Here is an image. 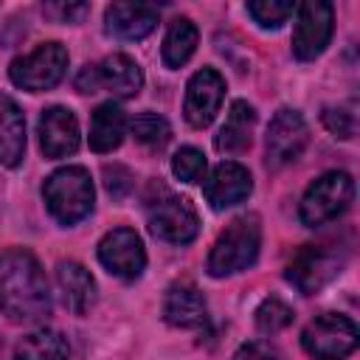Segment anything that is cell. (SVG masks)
I'll return each instance as SVG.
<instances>
[{
	"label": "cell",
	"mask_w": 360,
	"mask_h": 360,
	"mask_svg": "<svg viewBox=\"0 0 360 360\" xmlns=\"http://www.w3.org/2000/svg\"><path fill=\"white\" fill-rule=\"evenodd\" d=\"M98 262L110 276L135 281L146 267V250L141 236L132 228H112L98 242Z\"/></svg>",
	"instance_id": "cell-11"
},
{
	"label": "cell",
	"mask_w": 360,
	"mask_h": 360,
	"mask_svg": "<svg viewBox=\"0 0 360 360\" xmlns=\"http://www.w3.org/2000/svg\"><path fill=\"white\" fill-rule=\"evenodd\" d=\"M42 11L59 22H82L90 6L87 3H51V6H42Z\"/></svg>",
	"instance_id": "cell-30"
},
{
	"label": "cell",
	"mask_w": 360,
	"mask_h": 360,
	"mask_svg": "<svg viewBox=\"0 0 360 360\" xmlns=\"http://www.w3.org/2000/svg\"><path fill=\"white\" fill-rule=\"evenodd\" d=\"M205 169H208L205 155L200 149H194V146H183L172 158V172L183 183H202L205 180Z\"/></svg>",
	"instance_id": "cell-26"
},
{
	"label": "cell",
	"mask_w": 360,
	"mask_h": 360,
	"mask_svg": "<svg viewBox=\"0 0 360 360\" xmlns=\"http://www.w3.org/2000/svg\"><path fill=\"white\" fill-rule=\"evenodd\" d=\"M37 135H39V149L45 158H68L79 149V121L68 107H48L39 115L37 124Z\"/></svg>",
	"instance_id": "cell-14"
},
{
	"label": "cell",
	"mask_w": 360,
	"mask_h": 360,
	"mask_svg": "<svg viewBox=\"0 0 360 360\" xmlns=\"http://www.w3.org/2000/svg\"><path fill=\"white\" fill-rule=\"evenodd\" d=\"M25 155V115L17 101L0 93V166H20Z\"/></svg>",
	"instance_id": "cell-18"
},
{
	"label": "cell",
	"mask_w": 360,
	"mask_h": 360,
	"mask_svg": "<svg viewBox=\"0 0 360 360\" xmlns=\"http://www.w3.org/2000/svg\"><path fill=\"white\" fill-rule=\"evenodd\" d=\"M233 360H278V352L264 340H250L236 349Z\"/></svg>",
	"instance_id": "cell-31"
},
{
	"label": "cell",
	"mask_w": 360,
	"mask_h": 360,
	"mask_svg": "<svg viewBox=\"0 0 360 360\" xmlns=\"http://www.w3.org/2000/svg\"><path fill=\"white\" fill-rule=\"evenodd\" d=\"M135 177H132V172L127 169V166H121V163H107L104 166V186H107V191H110V197L112 200H124L129 191H132V183Z\"/></svg>",
	"instance_id": "cell-29"
},
{
	"label": "cell",
	"mask_w": 360,
	"mask_h": 360,
	"mask_svg": "<svg viewBox=\"0 0 360 360\" xmlns=\"http://www.w3.org/2000/svg\"><path fill=\"white\" fill-rule=\"evenodd\" d=\"M149 231L172 245H188L200 231V217L188 197H174L163 191L160 200L149 205Z\"/></svg>",
	"instance_id": "cell-9"
},
{
	"label": "cell",
	"mask_w": 360,
	"mask_h": 360,
	"mask_svg": "<svg viewBox=\"0 0 360 360\" xmlns=\"http://www.w3.org/2000/svg\"><path fill=\"white\" fill-rule=\"evenodd\" d=\"M163 318L177 329H202L208 323L202 292L191 281H174L163 295Z\"/></svg>",
	"instance_id": "cell-16"
},
{
	"label": "cell",
	"mask_w": 360,
	"mask_h": 360,
	"mask_svg": "<svg viewBox=\"0 0 360 360\" xmlns=\"http://www.w3.org/2000/svg\"><path fill=\"white\" fill-rule=\"evenodd\" d=\"M309 141L307 121L298 110H278L267 127V166L281 169L301 158Z\"/></svg>",
	"instance_id": "cell-12"
},
{
	"label": "cell",
	"mask_w": 360,
	"mask_h": 360,
	"mask_svg": "<svg viewBox=\"0 0 360 360\" xmlns=\"http://www.w3.org/2000/svg\"><path fill=\"white\" fill-rule=\"evenodd\" d=\"M68 338L56 329H34L14 346V360H68Z\"/></svg>",
	"instance_id": "cell-22"
},
{
	"label": "cell",
	"mask_w": 360,
	"mask_h": 360,
	"mask_svg": "<svg viewBox=\"0 0 360 360\" xmlns=\"http://www.w3.org/2000/svg\"><path fill=\"white\" fill-rule=\"evenodd\" d=\"M73 84L79 93H112L115 98H132L143 84V73L132 56L110 53L101 62L84 65Z\"/></svg>",
	"instance_id": "cell-4"
},
{
	"label": "cell",
	"mask_w": 360,
	"mask_h": 360,
	"mask_svg": "<svg viewBox=\"0 0 360 360\" xmlns=\"http://www.w3.org/2000/svg\"><path fill=\"white\" fill-rule=\"evenodd\" d=\"M343 267V259L335 250H326L321 245H304L287 264V281L304 292V295H315L321 292L332 278H338Z\"/></svg>",
	"instance_id": "cell-10"
},
{
	"label": "cell",
	"mask_w": 360,
	"mask_h": 360,
	"mask_svg": "<svg viewBox=\"0 0 360 360\" xmlns=\"http://www.w3.org/2000/svg\"><path fill=\"white\" fill-rule=\"evenodd\" d=\"M253 124H256V112L248 101L236 98L225 115V124L219 127L217 138H214V146L225 155H236V152H245L253 141Z\"/></svg>",
	"instance_id": "cell-20"
},
{
	"label": "cell",
	"mask_w": 360,
	"mask_h": 360,
	"mask_svg": "<svg viewBox=\"0 0 360 360\" xmlns=\"http://www.w3.org/2000/svg\"><path fill=\"white\" fill-rule=\"evenodd\" d=\"M68 73V48L62 42H42L28 56H17L8 68V79L28 93H45L56 87Z\"/></svg>",
	"instance_id": "cell-6"
},
{
	"label": "cell",
	"mask_w": 360,
	"mask_h": 360,
	"mask_svg": "<svg viewBox=\"0 0 360 360\" xmlns=\"http://www.w3.org/2000/svg\"><path fill=\"white\" fill-rule=\"evenodd\" d=\"M357 323L338 312H323L301 332V346L315 360H343L357 349Z\"/></svg>",
	"instance_id": "cell-7"
},
{
	"label": "cell",
	"mask_w": 360,
	"mask_h": 360,
	"mask_svg": "<svg viewBox=\"0 0 360 360\" xmlns=\"http://www.w3.org/2000/svg\"><path fill=\"white\" fill-rule=\"evenodd\" d=\"M158 25V8L143 3H110L104 11V31L115 39H143Z\"/></svg>",
	"instance_id": "cell-17"
},
{
	"label": "cell",
	"mask_w": 360,
	"mask_h": 360,
	"mask_svg": "<svg viewBox=\"0 0 360 360\" xmlns=\"http://www.w3.org/2000/svg\"><path fill=\"white\" fill-rule=\"evenodd\" d=\"M127 135V115L118 104L112 101H104L93 110V118H90V149L104 155V152H112L121 146Z\"/></svg>",
	"instance_id": "cell-21"
},
{
	"label": "cell",
	"mask_w": 360,
	"mask_h": 360,
	"mask_svg": "<svg viewBox=\"0 0 360 360\" xmlns=\"http://www.w3.org/2000/svg\"><path fill=\"white\" fill-rule=\"evenodd\" d=\"M197 39H200L197 25H194L188 17L172 20V25H169V31H166V37H163V48H160L166 68H183V65L194 56Z\"/></svg>",
	"instance_id": "cell-23"
},
{
	"label": "cell",
	"mask_w": 360,
	"mask_h": 360,
	"mask_svg": "<svg viewBox=\"0 0 360 360\" xmlns=\"http://www.w3.org/2000/svg\"><path fill=\"white\" fill-rule=\"evenodd\" d=\"M335 8L323 0H307L295 8V31H292V53L301 62L321 56L332 39Z\"/></svg>",
	"instance_id": "cell-8"
},
{
	"label": "cell",
	"mask_w": 360,
	"mask_h": 360,
	"mask_svg": "<svg viewBox=\"0 0 360 360\" xmlns=\"http://www.w3.org/2000/svg\"><path fill=\"white\" fill-rule=\"evenodd\" d=\"M222 98H225V79L214 68L197 70L186 84V101H183L186 121L194 129H205L219 112Z\"/></svg>",
	"instance_id": "cell-13"
},
{
	"label": "cell",
	"mask_w": 360,
	"mask_h": 360,
	"mask_svg": "<svg viewBox=\"0 0 360 360\" xmlns=\"http://www.w3.org/2000/svg\"><path fill=\"white\" fill-rule=\"evenodd\" d=\"M354 197V183L346 172H326L318 180L309 183V188L301 197L298 217L307 228H321L332 219H338Z\"/></svg>",
	"instance_id": "cell-5"
},
{
	"label": "cell",
	"mask_w": 360,
	"mask_h": 360,
	"mask_svg": "<svg viewBox=\"0 0 360 360\" xmlns=\"http://www.w3.org/2000/svg\"><path fill=\"white\" fill-rule=\"evenodd\" d=\"M42 200L59 225H76L93 211V180L84 166H62L42 183Z\"/></svg>",
	"instance_id": "cell-2"
},
{
	"label": "cell",
	"mask_w": 360,
	"mask_h": 360,
	"mask_svg": "<svg viewBox=\"0 0 360 360\" xmlns=\"http://www.w3.org/2000/svg\"><path fill=\"white\" fill-rule=\"evenodd\" d=\"M202 191H205V200L211 202L214 211H225V208L239 205L242 200H248V194L253 191V180H250V172L242 163L225 160L211 172Z\"/></svg>",
	"instance_id": "cell-15"
},
{
	"label": "cell",
	"mask_w": 360,
	"mask_h": 360,
	"mask_svg": "<svg viewBox=\"0 0 360 360\" xmlns=\"http://www.w3.org/2000/svg\"><path fill=\"white\" fill-rule=\"evenodd\" d=\"M129 129H132V138L149 149H163L172 138V127L163 115L158 112H138L132 121H129Z\"/></svg>",
	"instance_id": "cell-24"
},
{
	"label": "cell",
	"mask_w": 360,
	"mask_h": 360,
	"mask_svg": "<svg viewBox=\"0 0 360 360\" xmlns=\"http://www.w3.org/2000/svg\"><path fill=\"white\" fill-rule=\"evenodd\" d=\"M292 318H295V315H292V307L284 304V301L276 298V295L264 298V301L256 307V329L264 332V335H276V332L287 329V326L292 323Z\"/></svg>",
	"instance_id": "cell-25"
},
{
	"label": "cell",
	"mask_w": 360,
	"mask_h": 360,
	"mask_svg": "<svg viewBox=\"0 0 360 360\" xmlns=\"http://www.w3.org/2000/svg\"><path fill=\"white\" fill-rule=\"evenodd\" d=\"M56 281L62 290V301L70 312L84 315L96 304V281L90 270L82 267L79 262H62L56 267Z\"/></svg>",
	"instance_id": "cell-19"
},
{
	"label": "cell",
	"mask_w": 360,
	"mask_h": 360,
	"mask_svg": "<svg viewBox=\"0 0 360 360\" xmlns=\"http://www.w3.org/2000/svg\"><path fill=\"white\" fill-rule=\"evenodd\" d=\"M321 118H323V127L335 138H352L354 129H357V121H354L352 107H326Z\"/></svg>",
	"instance_id": "cell-28"
},
{
	"label": "cell",
	"mask_w": 360,
	"mask_h": 360,
	"mask_svg": "<svg viewBox=\"0 0 360 360\" xmlns=\"http://www.w3.org/2000/svg\"><path fill=\"white\" fill-rule=\"evenodd\" d=\"M0 312L17 323L42 321L51 312L45 270L25 248L0 253Z\"/></svg>",
	"instance_id": "cell-1"
},
{
	"label": "cell",
	"mask_w": 360,
	"mask_h": 360,
	"mask_svg": "<svg viewBox=\"0 0 360 360\" xmlns=\"http://www.w3.org/2000/svg\"><path fill=\"white\" fill-rule=\"evenodd\" d=\"M292 11H295V6L290 0H253V3H248V14L262 28H278V25H284Z\"/></svg>",
	"instance_id": "cell-27"
},
{
	"label": "cell",
	"mask_w": 360,
	"mask_h": 360,
	"mask_svg": "<svg viewBox=\"0 0 360 360\" xmlns=\"http://www.w3.org/2000/svg\"><path fill=\"white\" fill-rule=\"evenodd\" d=\"M259 245H262L259 219L253 214L236 217L217 236V242L208 253V273L214 278H225V276H233L239 270H248L259 256Z\"/></svg>",
	"instance_id": "cell-3"
}]
</instances>
